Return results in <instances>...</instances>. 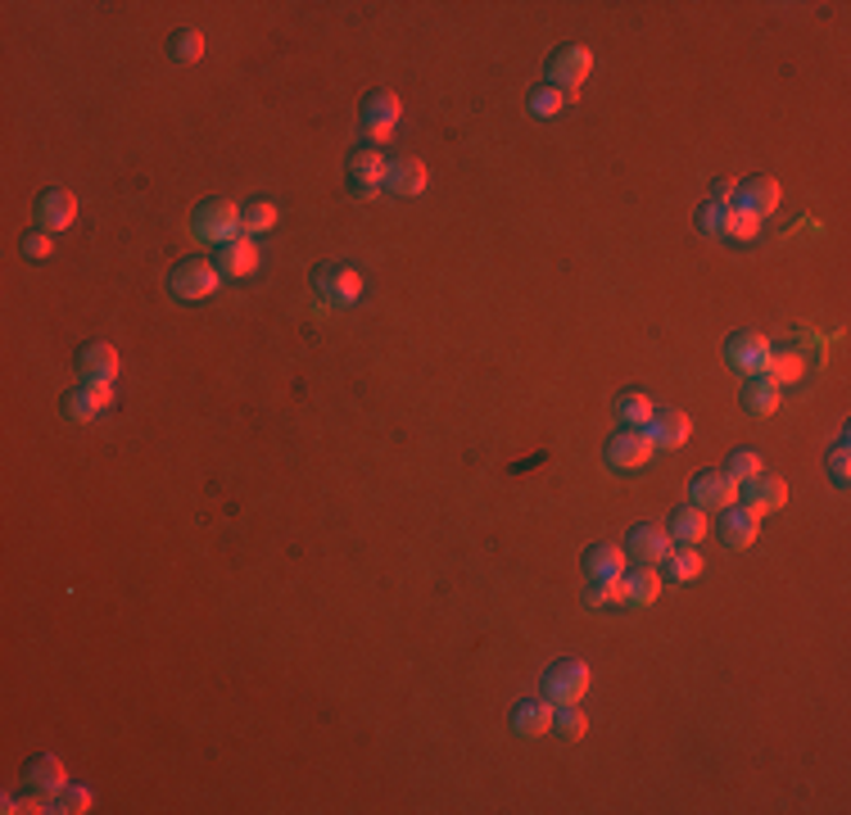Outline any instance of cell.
Segmentation results:
<instances>
[{
	"instance_id": "22",
	"label": "cell",
	"mask_w": 851,
	"mask_h": 815,
	"mask_svg": "<svg viewBox=\"0 0 851 815\" xmlns=\"http://www.w3.org/2000/svg\"><path fill=\"white\" fill-rule=\"evenodd\" d=\"M743 499H747V507L752 513H779V507L788 503V490H784V480L779 476H752V480H743Z\"/></svg>"
},
{
	"instance_id": "35",
	"label": "cell",
	"mask_w": 851,
	"mask_h": 815,
	"mask_svg": "<svg viewBox=\"0 0 851 815\" xmlns=\"http://www.w3.org/2000/svg\"><path fill=\"white\" fill-rule=\"evenodd\" d=\"M611 603H621V580H589V590H584V607L603 611V607H611Z\"/></svg>"
},
{
	"instance_id": "28",
	"label": "cell",
	"mask_w": 851,
	"mask_h": 815,
	"mask_svg": "<svg viewBox=\"0 0 851 815\" xmlns=\"http://www.w3.org/2000/svg\"><path fill=\"white\" fill-rule=\"evenodd\" d=\"M272 227H276V204L272 199H245L241 232L245 236H263V232H272Z\"/></svg>"
},
{
	"instance_id": "25",
	"label": "cell",
	"mask_w": 851,
	"mask_h": 815,
	"mask_svg": "<svg viewBox=\"0 0 851 815\" xmlns=\"http://www.w3.org/2000/svg\"><path fill=\"white\" fill-rule=\"evenodd\" d=\"M626 571V553L616 544H589L584 548V575L589 580H621Z\"/></svg>"
},
{
	"instance_id": "10",
	"label": "cell",
	"mask_w": 851,
	"mask_h": 815,
	"mask_svg": "<svg viewBox=\"0 0 851 815\" xmlns=\"http://www.w3.org/2000/svg\"><path fill=\"white\" fill-rule=\"evenodd\" d=\"M313 290L326 303H353L363 295V276H358L349 263H322L313 268Z\"/></svg>"
},
{
	"instance_id": "11",
	"label": "cell",
	"mask_w": 851,
	"mask_h": 815,
	"mask_svg": "<svg viewBox=\"0 0 851 815\" xmlns=\"http://www.w3.org/2000/svg\"><path fill=\"white\" fill-rule=\"evenodd\" d=\"M358 122L368 127V137H372V141H376V137H390V132H395V122H399V95H395V91H385V87L368 91L363 100H358Z\"/></svg>"
},
{
	"instance_id": "19",
	"label": "cell",
	"mask_w": 851,
	"mask_h": 815,
	"mask_svg": "<svg viewBox=\"0 0 851 815\" xmlns=\"http://www.w3.org/2000/svg\"><path fill=\"white\" fill-rule=\"evenodd\" d=\"M23 784H28V793H37V798H55L60 788L68 784V771H64V761L60 756H33L28 761V771H23Z\"/></svg>"
},
{
	"instance_id": "1",
	"label": "cell",
	"mask_w": 851,
	"mask_h": 815,
	"mask_svg": "<svg viewBox=\"0 0 851 815\" xmlns=\"http://www.w3.org/2000/svg\"><path fill=\"white\" fill-rule=\"evenodd\" d=\"M191 236L195 241H209V245H227L245 236L241 232V204L231 199H199L195 214H191Z\"/></svg>"
},
{
	"instance_id": "36",
	"label": "cell",
	"mask_w": 851,
	"mask_h": 815,
	"mask_svg": "<svg viewBox=\"0 0 851 815\" xmlns=\"http://www.w3.org/2000/svg\"><path fill=\"white\" fill-rule=\"evenodd\" d=\"M725 476H730V480H738V486H743V480L761 476V457H757L752 449H734V453H730V463H725Z\"/></svg>"
},
{
	"instance_id": "38",
	"label": "cell",
	"mask_w": 851,
	"mask_h": 815,
	"mask_svg": "<svg viewBox=\"0 0 851 815\" xmlns=\"http://www.w3.org/2000/svg\"><path fill=\"white\" fill-rule=\"evenodd\" d=\"M725 236H730V241H752V236H757V218H752V214H743V209H730Z\"/></svg>"
},
{
	"instance_id": "31",
	"label": "cell",
	"mask_w": 851,
	"mask_h": 815,
	"mask_svg": "<svg viewBox=\"0 0 851 815\" xmlns=\"http://www.w3.org/2000/svg\"><path fill=\"white\" fill-rule=\"evenodd\" d=\"M730 209H734L730 199H702V204H698V218H693V222H698V232H702V236H725Z\"/></svg>"
},
{
	"instance_id": "5",
	"label": "cell",
	"mask_w": 851,
	"mask_h": 815,
	"mask_svg": "<svg viewBox=\"0 0 851 815\" xmlns=\"http://www.w3.org/2000/svg\"><path fill=\"white\" fill-rule=\"evenodd\" d=\"M657 453V444H653V436L643 426H621L616 436H607V444H603V457H607V467H616V471H634V467H643L648 457Z\"/></svg>"
},
{
	"instance_id": "33",
	"label": "cell",
	"mask_w": 851,
	"mask_h": 815,
	"mask_svg": "<svg viewBox=\"0 0 851 815\" xmlns=\"http://www.w3.org/2000/svg\"><path fill=\"white\" fill-rule=\"evenodd\" d=\"M553 729H557L562 738H584L589 721H584L580 702H562V707H553Z\"/></svg>"
},
{
	"instance_id": "14",
	"label": "cell",
	"mask_w": 851,
	"mask_h": 815,
	"mask_svg": "<svg viewBox=\"0 0 851 815\" xmlns=\"http://www.w3.org/2000/svg\"><path fill=\"white\" fill-rule=\"evenodd\" d=\"M765 359H770V345H765V336H757V331H734V336L725 340V363L747 372V376H761Z\"/></svg>"
},
{
	"instance_id": "7",
	"label": "cell",
	"mask_w": 851,
	"mask_h": 815,
	"mask_svg": "<svg viewBox=\"0 0 851 815\" xmlns=\"http://www.w3.org/2000/svg\"><path fill=\"white\" fill-rule=\"evenodd\" d=\"M73 372L82 376V386H114V376H118V349L109 340H87L82 349H77Z\"/></svg>"
},
{
	"instance_id": "34",
	"label": "cell",
	"mask_w": 851,
	"mask_h": 815,
	"mask_svg": "<svg viewBox=\"0 0 851 815\" xmlns=\"http://www.w3.org/2000/svg\"><path fill=\"white\" fill-rule=\"evenodd\" d=\"M91 806V788H77V784H64L55 798H50L46 811H64V815H82Z\"/></svg>"
},
{
	"instance_id": "21",
	"label": "cell",
	"mask_w": 851,
	"mask_h": 815,
	"mask_svg": "<svg viewBox=\"0 0 851 815\" xmlns=\"http://www.w3.org/2000/svg\"><path fill=\"white\" fill-rule=\"evenodd\" d=\"M553 729V702L549 698H521L512 707V734L517 738H539Z\"/></svg>"
},
{
	"instance_id": "29",
	"label": "cell",
	"mask_w": 851,
	"mask_h": 815,
	"mask_svg": "<svg viewBox=\"0 0 851 815\" xmlns=\"http://www.w3.org/2000/svg\"><path fill=\"white\" fill-rule=\"evenodd\" d=\"M661 571H666V580H698L702 575V553H693L688 544L684 548H670Z\"/></svg>"
},
{
	"instance_id": "2",
	"label": "cell",
	"mask_w": 851,
	"mask_h": 815,
	"mask_svg": "<svg viewBox=\"0 0 851 815\" xmlns=\"http://www.w3.org/2000/svg\"><path fill=\"white\" fill-rule=\"evenodd\" d=\"M589 68H593L589 46L566 41V46H557V50H553L549 64H544V87H553V91H562V95H571V100H576V87L589 78Z\"/></svg>"
},
{
	"instance_id": "39",
	"label": "cell",
	"mask_w": 851,
	"mask_h": 815,
	"mask_svg": "<svg viewBox=\"0 0 851 815\" xmlns=\"http://www.w3.org/2000/svg\"><path fill=\"white\" fill-rule=\"evenodd\" d=\"M847 471H851V453H847V436H838V444L829 453V476L838 480V486H847Z\"/></svg>"
},
{
	"instance_id": "37",
	"label": "cell",
	"mask_w": 851,
	"mask_h": 815,
	"mask_svg": "<svg viewBox=\"0 0 851 815\" xmlns=\"http://www.w3.org/2000/svg\"><path fill=\"white\" fill-rule=\"evenodd\" d=\"M562 105H566V95H562V91H553V87H534V91H530V100H526V109H530L534 118H553Z\"/></svg>"
},
{
	"instance_id": "30",
	"label": "cell",
	"mask_w": 851,
	"mask_h": 815,
	"mask_svg": "<svg viewBox=\"0 0 851 815\" xmlns=\"http://www.w3.org/2000/svg\"><path fill=\"white\" fill-rule=\"evenodd\" d=\"M653 407H657V403L643 394V390H626L621 399H616V417H621V426H648Z\"/></svg>"
},
{
	"instance_id": "12",
	"label": "cell",
	"mask_w": 851,
	"mask_h": 815,
	"mask_svg": "<svg viewBox=\"0 0 851 815\" xmlns=\"http://www.w3.org/2000/svg\"><path fill=\"white\" fill-rule=\"evenodd\" d=\"M621 553L630 557L634 567H661L666 553H670V534H666L661 526H634V530L626 534Z\"/></svg>"
},
{
	"instance_id": "8",
	"label": "cell",
	"mask_w": 851,
	"mask_h": 815,
	"mask_svg": "<svg viewBox=\"0 0 851 815\" xmlns=\"http://www.w3.org/2000/svg\"><path fill=\"white\" fill-rule=\"evenodd\" d=\"M73 218H77V195L73 191H64V186H46L37 199H33V222H37V232H64V227H73Z\"/></svg>"
},
{
	"instance_id": "15",
	"label": "cell",
	"mask_w": 851,
	"mask_h": 815,
	"mask_svg": "<svg viewBox=\"0 0 851 815\" xmlns=\"http://www.w3.org/2000/svg\"><path fill=\"white\" fill-rule=\"evenodd\" d=\"M109 403H114V386H77L60 399V413L68 422H95Z\"/></svg>"
},
{
	"instance_id": "32",
	"label": "cell",
	"mask_w": 851,
	"mask_h": 815,
	"mask_svg": "<svg viewBox=\"0 0 851 815\" xmlns=\"http://www.w3.org/2000/svg\"><path fill=\"white\" fill-rule=\"evenodd\" d=\"M168 55H172L177 64H195V60L204 55V33H195V28L172 33V37H168Z\"/></svg>"
},
{
	"instance_id": "26",
	"label": "cell",
	"mask_w": 851,
	"mask_h": 815,
	"mask_svg": "<svg viewBox=\"0 0 851 815\" xmlns=\"http://www.w3.org/2000/svg\"><path fill=\"white\" fill-rule=\"evenodd\" d=\"M761 376L770 380V386H797V380H802L807 376V363H802V353H770V359H765V367H761Z\"/></svg>"
},
{
	"instance_id": "20",
	"label": "cell",
	"mask_w": 851,
	"mask_h": 815,
	"mask_svg": "<svg viewBox=\"0 0 851 815\" xmlns=\"http://www.w3.org/2000/svg\"><path fill=\"white\" fill-rule=\"evenodd\" d=\"M426 164L422 159H412V155H399V159H390L385 164V186H390L395 195H403V199H412V195H422L426 191Z\"/></svg>"
},
{
	"instance_id": "13",
	"label": "cell",
	"mask_w": 851,
	"mask_h": 815,
	"mask_svg": "<svg viewBox=\"0 0 851 815\" xmlns=\"http://www.w3.org/2000/svg\"><path fill=\"white\" fill-rule=\"evenodd\" d=\"M688 494H693V507L720 513V507H730L738 499V480H730L725 471H698L688 480Z\"/></svg>"
},
{
	"instance_id": "23",
	"label": "cell",
	"mask_w": 851,
	"mask_h": 815,
	"mask_svg": "<svg viewBox=\"0 0 851 815\" xmlns=\"http://www.w3.org/2000/svg\"><path fill=\"white\" fill-rule=\"evenodd\" d=\"M661 594V580L653 567H634V571H621V603L626 607H653Z\"/></svg>"
},
{
	"instance_id": "16",
	"label": "cell",
	"mask_w": 851,
	"mask_h": 815,
	"mask_svg": "<svg viewBox=\"0 0 851 815\" xmlns=\"http://www.w3.org/2000/svg\"><path fill=\"white\" fill-rule=\"evenodd\" d=\"M734 204L761 222L765 214L779 209V182H775V177H747V182L734 191Z\"/></svg>"
},
{
	"instance_id": "3",
	"label": "cell",
	"mask_w": 851,
	"mask_h": 815,
	"mask_svg": "<svg viewBox=\"0 0 851 815\" xmlns=\"http://www.w3.org/2000/svg\"><path fill=\"white\" fill-rule=\"evenodd\" d=\"M218 268L209 263V259H199V254H186V259H177L172 263V272H168V290L177 295V299H186V303H195V299H209L214 290H218Z\"/></svg>"
},
{
	"instance_id": "9",
	"label": "cell",
	"mask_w": 851,
	"mask_h": 815,
	"mask_svg": "<svg viewBox=\"0 0 851 815\" xmlns=\"http://www.w3.org/2000/svg\"><path fill=\"white\" fill-rule=\"evenodd\" d=\"M757 534H761V513H752V507H720L715 513V540L725 544V548H752L757 544Z\"/></svg>"
},
{
	"instance_id": "27",
	"label": "cell",
	"mask_w": 851,
	"mask_h": 815,
	"mask_svg": "<svg viewBox=\"0 0 851 815\" xmlns=\"http://www.w3.org/2000/svg\"><path fill=\"white\" fill-rule=\"evenodd\" d=\"M743 407L747 413H757V417H770L779 407V386H770L765 376H747V386H743Z\"/></svg>"
},
{
	"instance_id": "18",
	"label": "cell",
	"mask_w": 851,
	"mask_h": 815,
	"mask_svg": "<svg viewBox=\"0 0 851 815\" xmlns=\"http://www.w3.org/2000/svg\"><path fill=\"white\" fill-rule=\"evenodd\" d=\"M214 268H218V276H231V282H241V276H254V272H259V249H254L249 236H236V241L218 245Z\"/></svg>"
},
{
	"instance_id": "4",
	"label": "cell",
	"mask_w": 851,
	"mask_h": 815,
	"mask_svg": "<svg viewBox=\"0 0 851 815\" xmlns=\"http://www.w3.org/2000/svg\"><path fill=\"white\" fill-rule=\"evenodd\" d=\"M539 689H544V698L553 707L580 702L589 694V667H584L580 657H557V661H549V671H544V680H539Z\"/></svg>"
},
{
	"instance_id": "6",
	"label": "cell",
	"mask_w": 851,
	"mask_h": 815,
	"mask_svg": "<svg viewBox=\"0 0 851 815\" xmlns=\"http://www.w3.org/2000/svg\"><path fill=\"white\" fill-rule=\"evenodd\" d=\"M345 177H349V186H353V195H376V186H385V155L376 150V141H363V145H353L349 150V159H345Z\"/></svg>"
},
{
	"instance_id": "24",
	"label": "cell",
	"mask_w": 851,
	"mask_h": 815,
	"mask_svg": "<svg viewBox=\"0 0 851 815\" xmlns=\"http://www.w3.org/2000/svg\"><path fill=\"white\" fill-rule=\"evenodd\" d=\"M707 530H711V521H707V513H702V507H675V513H670V540H680V544H702L707 540Z\"/></svg>"
},
{
	"instance_id": "40",
	"label": "cell",
	"mask_w": 851,
	"mask_h": 815,
	"mask_svg": "<svg viewBox=\"0 0 851 815\" xmlns=\"http://www.w3.org/2000/svg\"><path fill=\"white\" fill-rule=\"evenodd\" d=\"M18 249H23V259H50V232H28L18 241Z\"/></svg>"
},
{
	"instance_id": "17",
	"label": "cell",
	"mask_w": 851,
	"mask_h": 815,
	"mask_svg": "<svg viewBox=\"0 0 851 815\" xmlns=\"http://www.w3.org/2000/svg\"><path fill=\"white\" fill-rule=\"evenodd\" d=\"M643 430L653 436L657 449H680L688 440L693 422H688L684 407H653V417H648V426H643Z\"/></svg>"
}]
</instances>
